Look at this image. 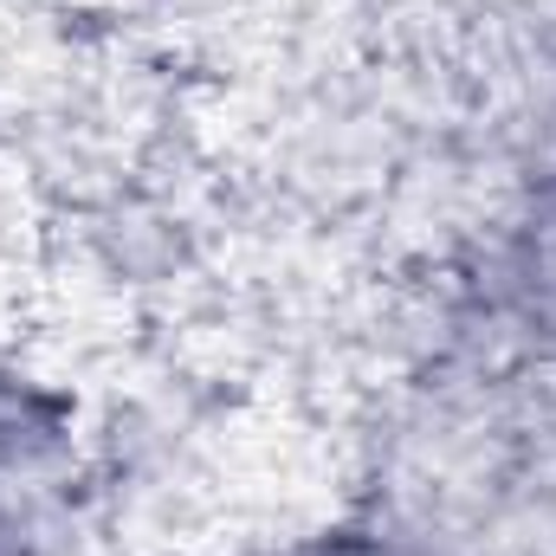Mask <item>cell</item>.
<instances>
[{"instance_id": "cell-1", "label": "cell", "mask_w": 556, "mask_h": 556, "mask_svg": "<svg viewBox=\"0 0 556 556\" xmlns=\"http://www.w3.org/2000/svg\"><path fill=\"white\" fill-rule=\"evenodd\" d=\"M485 311L525 363L556 376V162L518 188L492 233Z\"/></svg>"}, {"instance_id": "cell-2", "label": "cell", "mask_w": 556, "mask_h": 556, "mask_svg": "<svg viewBox=\"0 0 556 556\" xmlns=\"http://www.w3.org/2000/svg\"><path fill=\"white\" fill-rule=\"evenodd\" d=\"M78 440V402L39 376L0 369V485L52 472Z\"/></svg>"}, {"instance_id": "cell-3", "label": "cell", "mask_w": 556, "mask_h": 556, "mask_svg": "<svg viewBox=\"0 0 556 556\" xmlns=\"http://www.w3.org/2000/svg\"><path fill=\"white\" fill-rule=\"evenodd\" d=\"M285 556H433L415 538H389V531H324V538H304Z\"/></svg>"}, {"instance_id": "cell-4", "label": "cell", "mask_w": 556, "mask_h": 556, "mask_svg": "<svg viewBox=\"0 0 556 556\" xmlns=\"http://www.w3.org/2000/svg\"><path fill=\"white\" fill-rule=\"evenodd\" d=\"M26 511H20V498H13V485H0V556H26Z\"/></svg>"}]
</instances>
